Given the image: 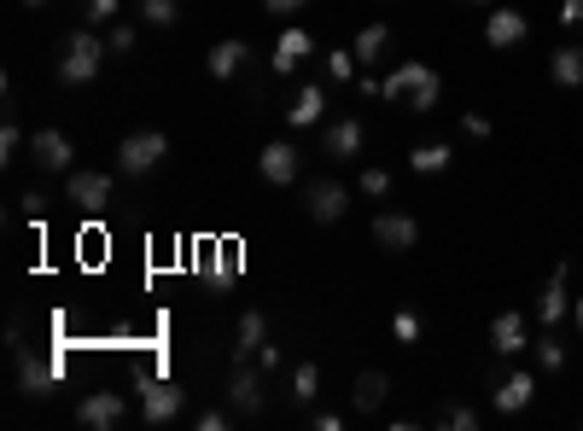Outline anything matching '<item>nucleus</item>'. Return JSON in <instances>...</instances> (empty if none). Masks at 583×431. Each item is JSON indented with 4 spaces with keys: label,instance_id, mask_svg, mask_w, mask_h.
Returning <instances> with one entry per match:
<instances>
[{
    "label": "nucleus",
    "instance_id": "a211bd4d",
    "mask_svg": "<svg viewBox=\"0 0 583 431\" xmlns=\"http://www.w3.org/2000/svg\"><path fill=\"white\" fill-rule=\"evenodd\" d=\"M12 350H18V344H12ZM53 379H59V367H53V362H35V356L18 350V385H24V397H47V391H53Z\"/></svg>",
    "mask_w": 583,
    "mask_h": 431
},
{
    "label": "nucleus",
    "instance_id": "58836bf2",
    "mask_svg": "<svg viewBox=\"0 0 583 431\" xmlns=\"http://www.w3.org/2000/svg\"><path fill=\"white\" fill-rule=\"evenodd\" d=\"M251 362L263 367V373H275V367H280V350H275V344H263V350H257V356H251Z\"/></svg>",
    "mask_w": 583,
    "mask_h": 431
},
{
    "label": "nucleus",
    "instance_id": "a878e982",
    "mask_svg": "<svg viewBox=\"0 0 583 431\" xmlns=\"http://www.w3.org/2000/svg\"><path fill=\"white\" fill-rule=\"evenodd\" d=\"M292 397H298V402H315V397H321V367H315V362H298V367H292Z\"/></svg>",
    "mask_w": 583,
    "mask_h": 431
},
{
    "label": "nucleus",
    "instance_id": "7ed1b4c3",
    "mask_svg": "<svg viewBox=\"0 0 583 431\" xmlns=\"http://www.w3.org/2000/svg\"><path fill=\"white\" fill-rule=\"evenodd\" d=\"M164 158H170V134H158V129H140V134H129V140L117 146L123 175H152Z\"/></svg>",
    "mask_w": 583,
    "mask_h": 431
},
{
    "label": "nucleus",
    "instance_id": "c756f323",
    "mask_svg": "<svg viewBox=\"0 0 583 431\" xmlns=\"http://www.w3.org/2000/svg\"><path fill=\"white\" fill-rule=\"evenodd\" d=\"M438 426H455V431H473V426H479V414H473V408H467V402H449L444 414H438Z\"/></svg>",
    "mask_w": 583,
    "mask_h": 431
},
{
    "label": "nucleus",
    "instance_id": "a19ab883",
    "mask_svg": "<svg viewBox=\"0 0 583 431\" xmlns=\"http://www.w3.org/2000/svg\"><path fill=\"white\" fill-rule=\"evenodd\" d=\"M356 94H362V100H374V94H385V82H374V76H356Z\"/></svg>",
    "mask_w": 583,
    "mask_h": 431
},
{
    "label": "nucleus",
    "instance_id": "e433bc0d",
    "mask_svg": "<svg viewBox=\"0 0 583 431\" xmlns=\"http://www.w3.org/2000/svg\"><path fill=\"white\" fill-rule=\"evenodd\" d=\"M461 129L473 134V140H490V123H484L479 111H467V117H461Z\"/></svg>",
    "mask_w": 583,
    "mask_h": 431
},
{
    "label": "nucleus",
    "instance_id": "4468645a",
    "mask_svg": "<svg viewBox=\"0 0 583 431\" xmlns=\"http://www.w3.org/2000/svg\"><path fill=\"white\" fill-rule=\"evenodd\" d=\"M525 30H531V24H525V12H514V6H502V12L484 18V41H490V47H519Z\"/></svg>",
    "mask_w": 583,
    "mask_h": 431
},
{
    "label": "nucleus",
    "instance_id": "423d86ee",
    "mask_svg": "<svg viewBox=\"0 0 583 431\" xmlns=\"http://www.w3.org/2000/svg\"><path fill=\"white\" fill-rule=\"evenodd\" d=\"M374 239H379V251H414L420 222L403 216V210H379V216H374Z\"/></svg>",
    "mask_w": 583,
    "mask_h": 431
},
{
    "label": "nucleus",
    "instance_id": "6ab92c4d",
    "mask_svg": "<svg viewBox=\"0 0 583 431\" xmlns=\"http://www.w3.org/2000/svg\"><path fill=\"white\" fill-rule=\"evenodd\" d=\"M490 344H496L502 356H519V350H525V315H519V309H502V315L490 321Z\"/></svg>",
    "mask_w": 583,
    "mask_h": 431
},
{
    "label": "nucleus",
    "instance_id": "9b49d317",
    "mask_svg": "<svg viewBox=\"0 0 583 431\" xmlns=\"http://www.w3.org/2000/svg\"><path fill=\"white\" fill-rule=\"evenodd\" d=\"M70 204H82V210L111 204V175H100V169H70Z\"/></svg>",
    "mask_w": 583,
    "mask_h": 431
},
{
    "label": "nucleus",
    "instance_id": "20e7f679",
    "mask_svg": "<svg viewBox=\"0 0 583 431\" xmlns=\"http://www.w3.org/2000/svg\"><path fill=\"white\" fill-rule=\"evenodd\" d=\"M181 408H187V391H181L175 379H152L146 397H140V420H146V426H164V420H175Z\"/></svg>",
    "mask_w": 583,
    "mask_h": 431
},
{
    "label": "nucleus",
    "instance_id": "ddd939ff",
    "mask_svg": "<svg viewBox=\"0 0 583 431\" xmlns=\"http://www.w3.org/2000/svg\"><path fill=\"white\" fill-rule=\"evenodd\" d=\"M362 146H368V134H362V123H356V117H339V123H327V158L350 164V158H362Z\"/></svg>",
    "mask_w": 583,
    "mask_h": 431
},
{
    "label": "nucleus",
    "instance_id": "f3484780",
    "mask_svg": "<svg viewBox=\"0 0 583 431\" xmlns=\"http://www.w3.org/2000/svg\"><path fill=\"white\" fill-rule=\"evenodd\" d=\"M321 117H327V88H315V82L298 88V100H292V111H286V123H292V129H315Z\"/></svg>",
    "mask_w": 583,
    "mask_h": 431
},
{
    "label": "nucleus",
    "instance_id": "4be33fe9",
    "mask_svg": "<svg viewBox=\"0 0 583 431\" xmlns=\"http://www.w3.org/2000/svg\"><path fill=\"white\" fill-rule=\"evenodd\" d=\"M385 391H391V379H385L379 367H368V373H356V391H350V402H356L362 414H379V402H385Z\"/></svg>",
    "mask_w": 583,
    "mask_h": 431
},
{
    "label": "nucleus",
    "instance_id": "7c9ffc66",
    "mask_svg": "<svg viewBox=\"0 0 583 431\" xmlns=\"http://www.w3.org/2000/svg\"><path fill=\"white\" fill-rule=\"evenodd\" d=\"M362 193H368V199H385V193H391V169L368 164L362 169Z\"/></svg>",
    "mask_w": 583,
    "mask_h": 431
},
{
    "label": "nucleus",
    "instance_id": "2f4dec72",
    "mask_svg": "<svg viewBox=\"0 0 583 431\" xmlns=\"http://www.w3.org/2000/svg\"><path fill=\"white\" fill-rule=\"evenodd\" d=\"M537 367H543V373H560V367H566V350L554 344V332L543 338V344H537Z\"/></svg>",
    "mask_w": 583,
    "mask_h": 431
},
{
    "label": "nucleus",
    "instance_id": "dca6fc26",
    "mask_svg": "<svg viewBox=\"0 0 583 431\" xmlns=\"http://www.w3.org/2000/svg\"><path fill=\"white\" fill-rule=\"evenodd\" d=\"M566 274H572V268L560 263L549 274V286H543V298H537V315H543V327H560V321H566V309H572V298H566Z\"/></svg>",
    "mask_w": 583,
    "mask_h": 431
},
{
    "label": "nucleus",
    "instance_id": "4c0bfd02",
    "mask_svg": "<svg viewBox=\"0 0 583 431\" xmlns=\"http://www.w3.org/2000/svg\"><path fill=\"white\" fill-rule=\"evenodd\" d=\"M263 6H269V12H275V18H292V12H304L309 0H263Z\"/></svg>",
    "mask_w": 583,
    "mask_h": 431
},
{
    "label": "nucleus",
    "instance_id": "2eb2a0df",
    "mask_svg": "<svg viewBox=\"0 0 583 431\" xmlns=\"http://www.w3.org/2000/svg\"><path fill=\"white\" fill-rule=\"evenodd\" d=\"M263 344H269V315H263V309H245L240 327H234V356H240V362H251Z\"/></svg>",
    "mask_w": 583,
    "mask_h": 431
},
{
    "label": "nucleus",
    "instance_id": "393cba45",
    "mask_svg": "<svg viewBox=\"0 0 583 431\" xmlns=\"http://www.w3.org/2000/svg\"><path fill=\"white\" fill-rule=\"evenodd\" d=\"M385 47H391V30H385V24H362V35H356V47H350V53H356L362 65H379V53H385Z\"/></svg>",
    "mask_w": 583,
    "mask_h": 431
},
{
    "label": "nucleus",
    "instance_id": "9d476101",
    "mask_svg": "<svg viewBox=\"0 0 583 431\" xmlns=\"http://www.w3.org/2000/svg\"><path fill=\"white\" fill-rule=\"evenodd\" d=\"M257 175H263V181H275V187H292V181H298V146L269 140V146H263V158H257Z\"/></svg>",
    "mask_w": 583,
    "mask_h": 431
},
{
    "label": "nucleus",
    "instance_id": "f8f14e48",
    "mask_svg": "<svg viewBox=\"0 0 583 431\" xmlns=\"http://www.w3.org/2000/svg\"><path fill=\"white\" fill-rule=\"evenodd\" d=\"M30 158H35V169H70V140L59 129H35L30 134Z\"/></svg>",
    "mask_w": 583,
    "mask_h": 431
},
{
    "label": "nucleus",
    "instance_id": "5701e85b",
    "mask_svg": "<svg viewBox=\"0 0 583 431\" xmlns=\"http://www.w3.org/2000/svg\"><path fill=\"white\" fill-rule=\"evenodd\" d=\"M240 65H245V41H234V35H228V41H216V47H210V59H205V70L216 76V82H228Z\"/></svg>",
    "mask_w": 583,
    "mask_h": 431
},
{
    "label": "nucleus",
    "instance_id": "c85d7f7f",
    "mask_svg": "<svg viewBox=\"0 0 583 431\" xmlns=\"http://www.w3.org/2000/svg\"><path fill=\"white\" fill-rule=\"evenodd\" d=\"M356 65H362V59H356L350 47H339V53H327V76H333V82H356Z\"/></svg>",
    "mask_w": 583,
    "mask_h": 431
},
{
    "label": "nucleus",
    "instance_id": "1a4fd4ad",
    "mask_svg": "<svg viewBox=\"0 0 583 431\" xmlns=\"http://www.w3.org/2000/svg\"><path fill=\"white\" fill-rule=\"evenodd\" d=\"M531 397H537V373H508V379H496V391H490L496 414H525Z\"/></svg>",
    "mask_w": 583,
    "mask_h": 431
},
{
    "label": "nucleus",
    "instance_id": "412c9836",
    "mask_svg": "<svg viewBox=\"0 0 583 431\" xmlns=\"http://www.w3.org/2000/svg\"><path fill=\"white\" fill-rule=\"evenodd\" d=\"M449 164H455V146H444V140H426V146H414L409 152L414 175H444Z\"/></svg>",
    "mask_w": 583,
    "mask_h": 431
},
{
    "label": "nucleus",
    "instance_id": "f257e3e1",
    "mask_svg": "<svg viewBox=\"0 0 583 431\" xmlns=\"http://www.w3.org/2000/svg\"><path fill=\"white\" fill-rule=\"evenodd\" d=\"M438 94H444V82H438V70L432 65H397L391 76H385V100L403 105V111H414V117H426L432 105H438Z\"/></svg>",
    "mask_w": 583,
    "mask_h": 431
},
{
    "label": "nucleus",
    "instance_id": "79ce46f5",
    "mask_svg": "<svg viewBox=\"0 0 583 431\" xmlns=\"http://www.w3.org/2000/svg\"><path fill=\"white\" fill-rule=\"evenodd\" d=\"M572 321H578V332H583V298H572Z\"/></svg>",
    "mask_w": 583,
    "mask_h": 431
},
{
    "label": "nucleus",
    "instance_id": "6e6552de",
    "mask_svg": "<svg viewBox=\"0 0 583 431\" xmlns=\"http://www.w3.org/2000/svg\"><path fill=\"white\" fill-rule=\"evenodd\" d=\"M304 210H309V222L327 228V222H339L344 210H350V193H344L339 181H315V187L304 193Z\"/></svg>",
    "mask_w": 583,
    "mask_h": 431
},
{
    "label": "nucleus",
    "instance_id": "f03ea898",
    "mask_svg": "<svg viewBox=\"0 0 583 431\" xmlns=\"http://www.w3.org/2000/svg\"><path fill=\"white\" fill-rule=\"evenodd\" d=\"M105 53H111V41H100L94 30H70L65 35V59H59V82H70V88L94 82L100 65H105Z\"/></svg>",
    "mask_w": 583,
    "mask_h": 431
},
{
    "label": "nucleus",
    "instance_id": "37998d69",
    "mask_svg": "<svg viewBox=\"0 0 583 431\" xmlns=\"http://www.w3.org/2000/svg\"><path fill=\"white\" fill-rule=\"evenodd\" d=\"M24 6H47V0H24Z\"/></svg>",
    "mask_w": 583,
    "mask_h": 431
},
{
    "label": "nucleus",
    "instance_id": "39448f33",
    "mask_svg": "<svg viewBox=\"0 0 583 431\" xmlns=\"http://www.w3.org/2000/svg\"><path fill=\"white\" fill-rule=\"evenodd\" d=\"M123 414H129V397H123V391H94V397H82V408H76V420L94 426V431L123 426Z\"/></svg>",
    "mask_w": 583,
    "mask_h": 431
},
{
    "label": "nucleus",
    "instance_id": "c03bdc74",
    "mask_svg": "<svg viewBox=\"0 0 583 431\" xmlns=\"http://www.w3.org/2000/svg\"><path fill=\"white\" fill-rule=\"evenodd\" d=\"M473 6H484V0H473Z\"/></svg>",
    "mask_w": 583,
    "mask_h": 431
},
{
    "label": "nucleus",
    "instance_id": "0eeeda50",
    "mask_svg": "<svg viewBox=\"0 0 583 431\" xmlns=\"http://www.w3.org/2000/svg\"><path fill=\"white\" fill-rule=\"evenodd\" d=\"M263 379H269V373L257 362H240L228 373V402H234L240 414H257V408H263Z\"/></svg>",
    "mask_w": 583,
    "mask_h": 431
},
{
    "label": "nucleus",
    "instance_id": "f704fd0d",
    "mask_svg": "<svg viewBox=\"0 0 583 431\" xmlns=\"http://www.w3.org/2000/svg\"><path fill=\"white\" fill-rule=\"evenodd\" d=\"M135 24H117V30H111V53H135Z\"/></svg>",
    "mask_w": 583,
    "mask_h": 431
},
{
    "label": "nucleus",
    "instance_id": "b1692460",
    "mask_svg": "<svg viewBox=\"0 0 583 431\" xmlns=\"http://www.w3.org/2000/svg\"><path fill=\"white\" fill-rule=\"evenodd\" d=\"M309 59V35L304 30H286L275 41V70H298Z\"/></svg>",
    "mask_w": 583,
    "mask_h": 431
},
{
    "label": "nucleus",
    "instance_id": "473e14b6",
    "mask_svg": "<svg viewBox=\"0 0 583 431\" xmlns=\"http://www.w3.org/2000/svg\"><path fill=\"white\" fill-rule=\"evenodd\" d=\"M123 12V0H82V18L88 24H105V18H117Z\"/></svg>",
    "mask_w": 583,
    "mask_h": 431
},
{
    "label": "nucleus",
    "instance_id": "bb28decb",
    "mask_svg": "<svg viewBox=\"0 0 583 431\" xmlns=\"http://www.w3.org/2000/svg\"><path fill=\"white\" fill-rule=\"evenodd\" d=\"M140 18L158 24V30H170L175 18H181V0H140Z\"/></svg>",
    "mask_w": 583,
    "mask_h": 431
},
{
    "label": "nucleus",
    "instance_id": "ea45409f",
    "mask_svg": "<svg viewBox=\"0 0 583 431\" xmlns=\"http://www.w3.org/2000/svg\"><path fill=\"white\" fill-rule=\"evenodd\" d=\"M228 426V414H222V408H205V414H199V431H222Z\"/></svg>",
    "mask_w": 583,
    "mask_h": 431
},
{
    "label": "nucleus",
    "instance_id": "cd10ccee",
    "mask_svg": "<svg viewBox=\"0 0 583 431\" xmlns=\"http://www.w3.org/2000/svg\"><path fill=\"white\" fill-rule=\"evenodd\" d=\"M420 332H426V321H420L414 309H397V315H391V338H397V344H420Z\"/></svg>",
    "mask_w": 583,
    "mask_h": 431
},
{
    "label": "nucleus",
    "instance_id": "72a5a7b5",
    "mask_svg": "<svg viewBox=\"0 0 583 431\" xmlns=\"http://www.w3.org/2000/svg\"><path fill=\"white\" fill-rule=\"evenodd\" d=\"M18 146H24V129H18V117H6V129H0V152H6V158H12V152H18Z\"/></svg>",
    "mask_w": 583,
    "mask_h": 431
},
{
    "label": "nucleus",
    "instance_id": "aec40b11",
    "mask_svg": "<svg viewBox=\"0 0 583 431\" xmlns=\"http://www.w3.org/2000/svg\"><path fill=\"white\" fill-rule=\"evenodd\" d=\"M549 82H560V88H583V47H554L549 53Z\"/></svg>",
    "mask_w": 583,
    "mask_h": 431
},
{
    "label": "nucleus",
    "instance_id": "c9c22d12",
    "mask_svg": "<svg viewBox=\"0 0 583 431\" xmlns=\"http://www.w3.org/2000/svg\"><path fill=\"white\" fill-rule=\"evenodd\" d=\"M560 24H566V30H583V0H566V6H560Z\"/></svg>",
    "mask_w": 583,
    "mask_h": 431
}]
</instances>
